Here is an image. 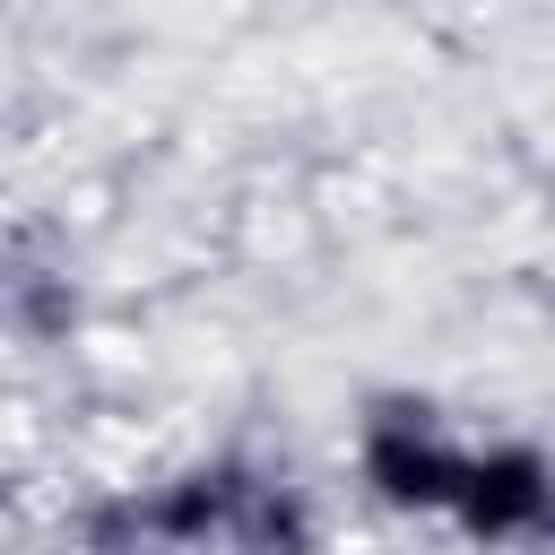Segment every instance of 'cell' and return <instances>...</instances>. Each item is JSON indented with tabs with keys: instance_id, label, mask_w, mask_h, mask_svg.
I'll use <instances>...</instances> for the list:
<instances>
[{
	"instance_id": "cell-1",
	"label": "cell",
	"mask_w": 555,
	"mask_h": 555,
	"mask_svg": "<svg viewBox=\"0 0 555 555\" xmlns=\"http://www.w3.org/2000/svg\"><path fill=\"white\" fill-rule=\"evenodd\" d=\"M468 442L460 416L425 390H373L356 416H347V494L399 529H442L451 520V494H460V468H468Z\"/></svg>"
},
{
	"instance_id": "cell-2",
	"label": "cell",
	"mask_w": 555,
	"mask_h": 555,
	"mask_svg": "<svg viewBox=\"0 0 555 555\" xmlns=\"http://www.w3.org/2000/svg\"><path fill=\"white\" fill-rule=\"evenodd\" d=\"M442 529L468 555H555V451L538 434H477Z\"/></svg>"
},
{
	"instance_id": "cell-3",
	"label": "cell",
	"mask_w": 555,
	"mask_h": 555,
	"mask_svg": "<svg viewBox=\"0 0 555 555\" xmlns=\"http://www.w3.org/2000/svg\"><path fill=\"white\" fill-rule=\"evenodd\" d=\"M321 546H330V503H321L286 460H260L251 503H243L225 555H321Z\"/></svg>"
}]
</instances>
